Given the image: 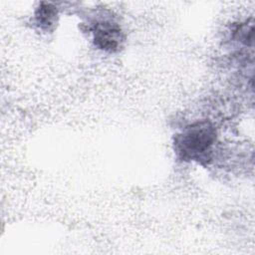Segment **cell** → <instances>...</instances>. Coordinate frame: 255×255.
Instances as JSON below:
<instances>
[{
	"label": "cell",
	"instance_id": "1",
	"mask_svg": "<svg viewBox=\"0 0 255 255\" xmlns=\"http://www.w3.org/2000/svg\"><path fill=\"white\" fill-rule=\"evenodd\" d=\"M215 137V129L209 123H196L176 135L175 150L184 160L207 159Z\"/></svg>",
	"mask_w": 255,
	"mask_h": 255
},
{
	"label": "cell",
	"instance_id": "2",
	"mask_svg": "<svg viewBox=\"0 0 255 255\" xmlns=\"http://www.w3.org/2000/svg\"><path fill=\"white\" fill-rule=\"evenodd\" d=\"M124 41V35L119 26L110 22L98 23L94 31L95 45L107 52L117 51Z\"/></svg>",
	"mask_w": 255,
	"mask_h": 255
},
{
	"label": "cell",
	"instance_id": "3",
	"mask_svg": "<svg viewBox=\"0 0 255 255\" xmlns=\"http://www.w3.org/2000/svg\"><path fill=\"white\" fill-rule=\"evenodd\" d=\"M56 16H57V10L55 9V7H53L50 4H46L45 6H42L36 12L37 23L42 28H47V27L49 28L50 26H52L56 21Z\"/></svg>",
	"mask_w": 255,
	"mask_h": 255
}]
</instances>
